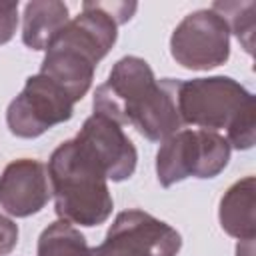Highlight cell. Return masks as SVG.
Segmentation results:
<instances>
[{
    "instance_id": "1",
    "label": "cell",
    "mask_w": 256,
    "mask_h": 256,
    "mask_svg": "<svg viewBox=\"0 0 256 256\" xmlns=\"http://www.w3.org/2000/svg\"><path fill=\"white\" fill-rule=\"evenodd\" d=\"M92 108L116 124L132 126L150 142H164L182 130L176 108V78L156 80L140 56L120 58L104 84L94 90Z\"/></svg>"
},
{
    "instance_id": "2",
    "label": "cell",
    "mask_w": 256,
    "mask_h": 256,
    "mask_svg": "<svg viewBox=\"0 0 256 256\" xmlns=\"http://www.w3.org/2000/svg\"><path fill=\"white\" fill-rule=\"evenodd\" d=\"M134 2H84L78 16L58 32L44 50L40 74L56 82L74 104L92 86L98 62L112 50L118 26L126 24L136 12Z\"/></svg>"
},
{
    "instance_id": "3",
    "label": "cell",
    "mask_w": 256,
    "mask_h": 256,
    "mask_svg": "<svg viewBox=\"0 0 256 256\" xmlns=\"http://www.w3.org/2000/svg\"><path fill=\"white\" fill-rule=\"evenodd\" d=\"M176 108L182 126L226 130L230 148L250 150L256 142L254 94L230 76L176 80Z\"/></svg>"
},
{
    "instance_id": "4",
    "label": "cell",
    "mask_w": 256,
    "mask_h": 256,
    "mask_svg": "<svg viewBox=\"0 0 256 256\" xmlns=\"http://www.w3.org/2000/svg\"><path fill=\"white\" fill-rule=\"evenodd\" d=\"M48 180L60 220L78 226L104 224L114 208L100 164L74 140H64L48 158Z\"/></svg>"
},
{
    "instance_id": "5",
    "label": "cell",
    "mask_w": 256,
    "mask_h": 256,
    "mask_svg": "<svg viewBox=\"0 0 256 256\" xmlns=\"http://www.w3.org/2000/svg\"><path fill=\"white\" fill-rule=\"evenodd\" d=\"M228 140L210 130L182 128L160 142L156 152V176L162 188L186 178H216L230 162Z\"/></svg>"
},
{
    "instance_id": "6",
    "label": "cell",
    "mask_w": 256,
    "mask_h": 256,
    "mask_svg": "<svg viewBox=\"0 0 256 256\" xmlns=\"http://www.w3.org/2000/svg\"><path fill=\"white\" fill-rule=\"evenodd\" d=\"M182 248V236L164 220L130 208L116 214L100 246L92 256H176Z\"/></svg>"
},
{
    "instance_id": "7",
    "label": "cell",
    "mask_w": 256,
    "mask_h": 256,
    "mask_svg": "<svg viewBox=\"0 0 256 256\" xmlns=\"http://www.w3.org/2000/svg\"><path fill=\"white\" fill-rule=\"evenodd\" d=\"M170 54L186 70H212L230 58V28L212 8L186 14L170 36Z\"/></svg>"
},
{
    "instance_id": "8",
    "label": "cell",
    "mask_w": 256,
    "mask_h": 256,
    "mask_svg": "<svg viewBox=\"0 0 256 256\" xmlns=\"http://www.w3.org/2000/svg\"><path fill=\"white\" fill-rule=\"evenodd\" d=\"M74 116V100L48 76L32 74L6 108L8 130L18 138H38Z\"/></svg>"
},
{
    "instance_id": "9",
    "label": "cell",
    "mask_w": 256,
    "mask_h": 256,
    "mask_svg": "<svg viewBox=\"0 0 256 256\" xmlns=\"http://www.w3.org/2000/svg\"><path fill=\"white\" fill-rule=\"evenodd\" d=\"M74 140L100 164L106 178L112 182L128 180L138 162V152L122 126L104 114H92L84 120Z\"/></svg>"
},
{
    "instance_id": "10",
    "label": "cell",
    "mask_w": 256,
    "mask_h": 256,
    "mask_svg": "<svg viewBox=\"0 0 256 256\" xmlns=\"http://www.w3.org/2000/svg\"><path fill=\"white\" fill-rule=\"evenodd\" d=\"M52 198L46 164L34 158L12 160L0 174V208L14 218L38 214Z\"/></svg>"
},
{
    "instance_id": "11",
    "label": "cell",
    "mask_w": 256,
    "mask_h": 256,
    "mask_svg": "<svg viewBox=\"0 0 256 256\" xmlns=\"http://www.w3.org/2000/svg\"><path fill=\"white\" fill-rule=\"evenodd\" d=\"M256 180L254 176H244L236 180L220 198L218 220L222 230L236 240L256 238Z\"/></svg>"
},
{
    "instance_id": "12",
    "label": "cell",
    "mask_w": 256,
    "mask_h": 256,
    "mask_svg": "<svg viewBox=\"0 0 256 256\" xmlns=\"http://www.w3.org/2000/svg\"><path fill=\"white\" fill-rule=\"evenodd\" d=\"M68 6L60 0H32L22 14V42L30 50H46L68 24Z\"/></svg>"
},
{
    "instance_id": "13",
    "label": "cell",
    "mask_w": 256,
    "mask_h": 256,
    "mask_svg": "<svg viewBox=\"0 0 256 256\" xmlns=\"http://www.w3.org/2000/svg\"><path fill=\"white\" fill-rule=\"evenodd\" d=\"M36 256H92V248L74 224L56 220L42 230Z\"/></svg>"
},
{
    "instance_id": "14",
    "label": "cell",
    "mask_w": 256,
    "mask_h": 256,
    "mask_svg": "<svg viewBox=\"0 0 256 256\" xmlns=\"http://www.w3.org/2000/svg\"><path fill=\"white\" fill-rule=\"evenodd\" d=\"M214 12H218L230 32L236 34L242 48L252 54V38H254V2H214L210 6Z\"/></svg>"
},
{
    "instance_id": "15",
    "label": "cell",
    "mask_w": 256,
    "mask_h": 256,
    "mask_svg": "<svg viewBox=\"0 0 256 256\" xmlns=\"http://www.w3.org/2000/svg\"><path fill=\"white\" fill-rule=\"evenodd\" d=\"M18 28V0L2 2L0 0V46L10 42Z\"/></svg>"
},
{
    "instance_id": "16",
    "label": "cell",
    "mask_w": 256,
    "mask_h": 256,
    "mask_svg": "<svg viewBox=\"0 0 256 256\" xmlns=\"http://www.w3.org/2000/svg\"><path fill=\"white\" fill-rule=\"evenodd\" d=\"M18 236H20L18 224L8 216L0 214V256H6L16 248Z\"/></svg>"
},
{
    "instance_id": "17",
    "label": "cell",
    "mask_w": 256,
    "mask_h": 256,
    "mask_svg": "<svg viewBox=\"0 0 256 256\" xmlns=\"http://www.w3.org/2000/svg\"><path fill=\"white\" fill-rule=\"evenodd\" d=\"M236 256H254V240H242V242H238Z\"/></svg>"
}]
</instances>
